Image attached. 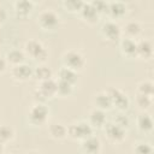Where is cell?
<instances>
[{
	"instance_id": "6da1fadb",
	"label": "cell",
	"mask_w": 154,
	"mask_h": 154,
	"mask_svg": "<svg viewBox=\"0 0 154 154\" xmlns=\"http://www.w3.org/2000/svg\"><path fill=\"white\" fill-rule=\"evenodd\" d=\"M23 51L26 58H30L31 60L38 64H45L46 60L48 59V51L46 46L38 40H35V38L28 40L24 45Z\"/></svg>"
},
{
	"instance_id": "7a4b0ae2",
	"label": "cell",
	"mask_w": 154,
	"mask_h": 154,
	"mask_svg": "<svg viewBox=\"0 0 154 154\" xmlns=\"http://www.w3.org/2000/svg\"><path fill=\"white\" fill-rule=\"evenodd\" d=\"M49 108L46 106V103H37L35 102L28 112V122L30 125L40 128L42 125H46L48 118H49Z\"/></svg>"
},
{
	"instance_id": "3957f363",
	"label": "cell",
	"mask_w": 154,
	"mask_h": 154,
	"mask_svg": "<svg viewBox=\"0 0 154 154\" xmlns=\"http://www.w3.org/2000/svg\"><path fill=\"white\" fill-rule=\"evenodd\" d=\"M94 129L87 120H78L67 125V137L73 141L81 142L90 136H93Z\"/></svg>"
},
{
	"instance_id": "277c9868",
	"label": "cell",
	"mask_w": 154,
	"mask_h": 154,
	"mask_svg": "<svg viewBox=\"0 0 154 154\" xmlns=\"http://www.w3.org/2000/svg\"><path fill=\"white\" fill-rule=\"evenodd\" d=\"M36 23H37V25L40 26L41 30L47 31V32H52V31H55L59 28L60 17L53 10H43L38 13Z\"/></svg>"
},
{
	"instance_id": "5b68a950",
	"label": "cell",
	"mask_w": 154,
	"mask_h": 154,
	"mask_svg": "<svg viewBox=\"0 0 154 154\" xmlns=\"http://www.w3.org/2000/svg\"><path fill=\"white\" fill-rule=\"evenodd\" d=\"M61 65L64 67L79 72L85 66V58L79 51L69 49V51H65L61 55Z\"/></svg>"
},
{
	"instance_id": "8992f818",
	"label": "cell",
	"mask_w": 154,
	"mask_h": 154,
	"mask_svg": "<svg viewBox=\"0 0 154 154\" xmlns=\"http://www.w3.org/2000/svg\"><path fill=\"white\" fill-rule=\"evenodd\" d=\"M100 35L105 41L111 43L119 42L123 36L122 28L114 20H106L100 28Z\"/></svg>"
},
{
	"instance_id": "52a82bcc",
	"label": "cell",
	"mask_w": 154,
	"mask_h": 154,
	"mask_svg": "<svg viewBox=\"0 0 154 154\" xmlns=\"http://www.w3.org/2000/svg\"><path fill=\"white\" fill-rule=\"evenodd\" d=\"M112 100V105L117 108L118 112H125L130 107V99L129 96L118 87H109L106 90Z\"/></svg>"
},
{
	"instance_id": "ba28073f",
	"label": "cell",
	"mask_w": 154,
	"mask_h": 154,
	"mask_svg": "<svg viewBox=\"0 0 154 154\" xmlns=\"http://www.w3.org/2000/svg\"><path fill=\"white\" fill-rule=\"evenodd\" d=\"M105 135L107 137V140L112 143H122L123 141L126 140V136H128V131L126 129L114 124V123H107L105 126Z\"/></svg>"
},
{
	"instance_id": "9c48e42d",
	"label": "cell",
	"mask_w": 154,
	"mask_h": 154,
	"mask_svg": "<svg viewBox=\"0 0 154 154\" xmlns=\"http://www.w3.org/2000/svg\"><path fill=\"white\" fill-rule=\"evenodd\" d=\"M102 149V143L99 137L90 136L79 142V152L82 154H100Z\"/></svg>"
},
{
	"instance_id": "30bf717a",
	"label": "cell",
	"mask_w": 154,
	"mask_h": 154,
	"mask_svg": "<svg viewBox=\"0 0 154 154\" xmlns=\"http://www.w3.org/2000/svg\"><path fill=\"white\" fill-rule=\"evenodd\" d=\"M32 70L34 69L29 64L23 63L20 65L11 67V77L17 82H26L32 78Z\"/></svg>"
},
{
	"instance_id": "8fae6325",
	"label": "cell",
	"mask_w": 154,
	"mask_h": 154,
	"mask_svg": "<svg viewBox=\"0 0 154 154\" xmlns=\"http://www.w3.org/2000/svg\"><path fill=\"white\" fill-rule=\"evenodd\" d=\"M128 13V6L125 2L123 1H111L108 2V7H107V12L106 14L111 18V20L114 19H122L126 16Z\"/></svg>"
},
{
	"instance_id": "7c38bea8",
	"label": "cell",
	"mask_w": 154,
	"mask_h": 154,
	"mask_svg": "<svg viewBox=\"0 0 154 154\" xmlns=\"http://www.w3.org/2000/svg\"><path fill=\"white\" fill-rule=\"evenodd\" d=\"M36 90L40 93V95L47 101L51 100L53 97L57 96V81L54 78L43 81L41 83H38Z\"/></svg>"
},
{
	"instance_id": "4fadbf2b",
	"label": "cell",
	"mask_w": 154,
	"mask_h": 154,
	"mask_svg": "<svg viewBox=\"0 0 154 154\" xmlns=\"http://www.w3.org/2000/svg\"><path fill=\"white\" fill-rule=\"evenodd\" d=\"M78 16L81 17V19H82L84 23H87V24H89V25L96 24V23L99 22V18H100V14H99V13L96 12V10L91 6L90 1L83 4V6H82V8H81V11H79V13H78Z\"/></svg>"
},
{
	"instance_id": "5bb4252c",
	"label": "cell",
	"mask_w": 154,
	"mask_h": 154,
	"mask_svg": "<svg viewBox=\"0 0 154 154\" xmlns=\"http://www.w3.org/2000/svg\"><path fill=\"white\" fill-rule=\"evenodd\" d=\"M88 123L90 124V126L95 130V129H103V126L107 124V116L105 111H101L99 108H93L89 112V117H88Z\"/></svg>"
},
{
	"instance_id": "9a60e30c",
	"label": "cell",
	"mask_w": 154,
	"mask_h": 154,
	"mask_svg": "<svg viewBox=\"0 0 154 154\" xmlns=\"http://www.w3.org/2000/svg\"><path fill=\"white\" fill-rule=\"evenodd\" d=\"M119 51H120L122 55L126 59H136L137 58V48H136L135 40L123 37L119 41Z\"/></svg>"
},
{
	"instance_id": "2e32d148",
	"label": "cell",
	"mask_w": 154,
	"mask_h": 154,
	"mask_svg": "<svg viewBox=\"0 0 154 154\" xmlns=\"http://www.w3.org/2000/svg\"><path fill=\"white\" fill-rule=\"evenodd\" d=\"M35 8V2L30 0H19L13 2V11L18 18H26Z\"/></svg>"
},
{
	"instance_id": "e0dca14e",
	"label": "cell",
	"mask_w": 154,
	"mask_h": 154,
	"mask_svg": "<svg viewBox=\"0 0 154 154\" xmlns=\"http://www.w3.org/2000/svg\"><path fill=\"white\" fill-rule=\"evenodd\" d=\"M142 31H143V28H142L141 23L137 20H129L122 28V34L124 35V37L131 38V40L138 38L141 36Z\"/></svg>"
},
{
	"instance_id": "ac0fdd59",
	"label": "cell",
	"mask_w": 154,
	"mask_h": 154,
	"mask_svg": "<svg viewBox=\"0 0 154 154\" xmlns=\"http://www.w3.org/2000/svg\"><path fill=\"white\" fill-rule=\"evenodd\" d=\"M137 58L141 60H150L153 58V45L147 38H141L136 41Z\"/></svg>"
},
{
	"instance_id": "d6986e66",
	"label": "cell",
	"mask_w": 154,
	"mask_h": 154,
	"mask_svg": "<svg viewBox=\"0 0 154 154\" xmlns=\"http://www.w3.org/2000/svg\"><path fill=\"white\" fill-rule=\"evenodd\" d=\"M93 102L95 105V108H99L101 111H109L113 108V105H112V100L108 95V93L106 90H101L99 93H96L94 95V99H93Z\"/></svg>"
},
{
	"instance_id": "ffe728a7",
	"label": "cell",
	"mask_w": 154,
	"mask_h": 154,
	"mask_svg": "<svg viewBox=\"0 0 154 154\" xmlns=\"http://www.w3.org/2000/svg\"><path fill=\"white\" fill-rule=\"evenodd\" d=\"M25 59H26V55H25L24 51L23 49H17V48L16 49H10L5 55V60H6L7 65H11V67L25 63Z\"/></svg>"
},
{
	"instance_id": "44dd1931",
	"label": "cell",
	"mask_w": 154,
	"mask_h": 154,
	"mask_svg": "<svg viewBox=\"0 0 154 154\" xmlns=\"http://www.w3.org/2000/svg\"><path fill=\"white\" fill-rule=\"evenodd\" d=\"M48 134L53 140L61 141L67 137V126L63 123H51L48 125Z\"/></svg>"
},
{
	"instance_id": "7402d4cb",
	"label": "cell",
	"mask_w": 154,
	"mask_h": 154,
	"mask_svg": "<svg viewBox=\"0 0 154 154\" xmlns=\"http://www.w3.org/2000/svg\"><path fill=\"white\" fill-rule=\"evenodd\" d=\"M136 126L138 129V131H141L142 134H150L153 130V119L152 117L143 112L140 113L136 118Z\"/></svg>"
},
{
	"instance_id": "603a6c76",
	"label": "cell",
	"mask_w": 154,
	"mask_h": 154,
	"mask_svg": "<svg viewBox=\"0 0 154 154\" xmlns=\"http://www.w3.org/2000/svg\"><path fill=\"white\" fill-rule=\"evenodd\" d=\"M32 78L41 83L43 81H47V79H51L53 78V71L51 67H48L47 65L45 64H38V66H36L34 70H32Z\"/></svg>"
},
{
	"instance_id": "cb8c5ba5",
	"label": "cell",
	"mask_w": 154,
	"mask_h": 154,
	"mask_svg": "<svg viewBox=\"0 0 154 154\" xmlns=\"http://www.w3.org/2000/svg\"><path fill=\"white\" fill-rule=\"evenodd\" d=\"M58 79L76 85L77 82H78V72H76V71H73L71 69L61 66L59 69V71H58Z\"/></svg>"
},
{
	"instance_id": "d4e9b609",
	"label": "cell",
	"mask_w": 154,
	"mask_h": 154,
	"mask_svg": "<svg viewBox=\"0 0 154 154\" xmlns=\"http://www.w3.org/2000/svg\"><path fill=\"white\" fill-rule=\"evenodd\" d=\"M14 129L8 124H0V143L6 144L14 138Z\"/></svg>"
},
{
	"instance_id": "484cf974",
	"label": "cell",
	"mask_w": 154,
	"mask_h": 154,
	"mask_svg": "<svg viewBox=\"0 0 154 154\" xmlns=\"http://www.w3.org/2000/svg\"><path fill=\"white\" fill-rule=\"evenodd\" d=\"M136 94H141V95L153 97L154 96V84H153V82L149 81V79L141 81L136 87Z\"/></svg>"
},
{
	"instance_id": "4316f807",
	"label": "cell",
	"mask_w": 154,
	"mask_h": 154,
	"mask_svg": "<svg viewBox=\"0 0 154 154\" xmlns=\"http://www.w3.org/2000/svg\"><path fill=\"white\" fill-rule=\"evenodd\" d=\"M83 4L84 1H81V0H65L61 2V6L66 12L71 14H78Z\"/></svg>"
},
{
	"instance_id": "83f0119b",
	"label": "cell",
	"mask_w": 154,
	"mask_h": 154,
	"mask_svg": "<svg viewBox=\"0 0 154 154\" xmlns=\"http://www.w3.org/2000/svg\"><path fill=\"white\" fill-rule=\"evenodd\" d=\"M73 90H75L73 84H70V83L60 81V79L57 81V96H61V97L70 96V95H72Z\"/></svg>"
},
{
	"instance_id": "f1b7e54d",
	"label": "cell",
	"mask_w": 154,
	"mask_h": 154,
	"mask_svg": "<svg viewBox=\"0 0 154 154\" xmlns=\"http://www.w3.org/2000/svg\"><path fill=\"white\" fill-rule=\"evenodd\" d=\"M132 153L134 154H153L154 150L150 143L140 141V142H136L135 146L132 147Z\"/></svg>"
},
{
	"instance_id": "f546056e",
	"label": "cell",
	"mask_w": 154,
	"mask_h": 154,
	"mask_svg": "<svg viewBox=\"0 0 154 154\" xmlns=\"http://www.w3.org/2000/svg\"><path fill=\"white\" fill-rule=\"evenodd\" d=\"M135 102L138 106V108H141L142 111H147L152 107L153 105V97L150 96H146V95H141V94H136L135 96Z\"/></svg>"
},
{
	"instance_id": "4dcf8cb0",
	"label": "cell",
	"mask_w": 154,
	"mask_h": 154,
	"mask_svg": "<svg viewBox=\"0 0 154 154\" xmlns=\"http://www.w3.org/2000/svg\"><path fill=\"white\" fill-rule=\"evenodd\" d=\"M112 123H114V124H117V125H119V126H122L124 129H128L129 125H130V119L125 114V112H118V113H116L113 116Z\"/></svg>"
},
{
	"instance_id": "1f68e13d",
	"label": "cell",
	"mask_w": 154,
	"mask_h": 154,
	"mask_svg": "<svg viewBox=\"0 0 154 154\" xmlns=\"http://www.w3.org/2000/svg\"><path fill=\"white\" fill-rule=\"evenodd\" d=\"M91 6L96 10V12L102 16V14H106L107 12V7H108V2L107 1H103V0H93L90 1Z\"/></svg>"
},
{
	"instance_id": "d6a6232c",
	"label": "cell",
	"mask_w": 154,
	"mask_h": 154,
	"mask_svg": "<svg viewBox=\"0 0 154 154\" xmlns=\"http://www.w3.org/2000/svg\"><path fill=\"white\" fill-rule=\"evenodd\" d=\"M7 70V63L5 60V58H0V75L4 73Z\"/></svg>"
},
{
	"instance_id": "836d02e7",
	"label": "cell",
	"mask_w": 154,
	"mask_h": 154,
	"mask_svg": "<svg viewBox=\"0 0 154 154\" xmlns=\"http://www.w3.org/2000/svg\"><path fill=\"white\" fill-rule=\"evenodd\" d=\"M5 153V144L0 143V154H4Z\"/></svg>"
},
{
	"instance_id": "e575fe53",
	"label": "cell",
	"mask_w": 154,
	"mask_h": 154,
	"mask_svg": "<svg viewBox=\"0 0 154 154\" xmlns=\"http://www.w3.org/2000/svg\"><path fill=\"white\" fill-rule=\"evenodd\" d=\"M25 154H41V153L37 152V150H29V152H26Z\"/></svg>"
},
{
	"instance_id": "d590c367",
	"label": "cell",
	"mask_w": 154,
	"mask_h": 154,
	"mask_svg": "<svg viewBox=\"0 0 154 154\" xmlns=\"http://www.w3.org/2000/svg\"><path fill=\"white\" fill-rule=\"evenodd\" d=\"M4 154H5V153H4Z\"/></svg>"
}]
</instances>
